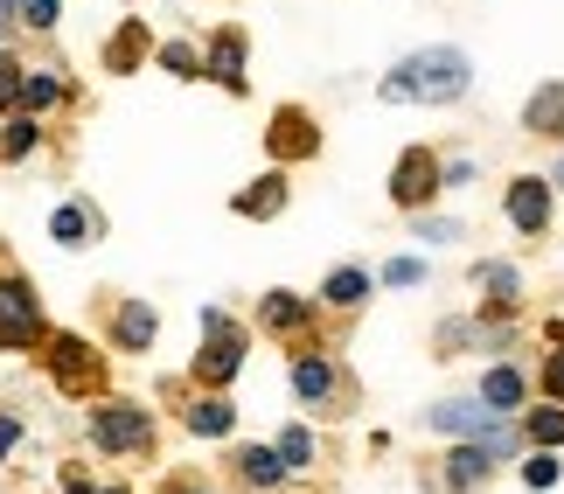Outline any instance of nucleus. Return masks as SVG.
I'll return each instance as SVG.
<instances>
[{
  "mask_svg": "<svg viewBox=\"0 0 564 494\" xmlns=\"http://www.w3.org/2000/svg\"><path fill=\"white\" fill-rule=\"evenodd\" d=\"M98 494H126V487H98Z\"/></svg>",
  "mask_w": 564,
  "mask_h": 494,
  "instance_id": "e433bc0d",
  "label": "nucleus"
},
{
  "mask_svg": "<svg viewBox=\"0 0 564 494\" xmlns=\"http://www.w3.org/2000/svg\"><path fill=\"white\" fill-rule=\"evenodd\" d=\"M182 425H188L195 439H224L230 425H237V411H230V397H216V391H209V397H195V404H188V418H182Z\"/></svg>",
  "mask_w": 564,
  "mask_h": 494,
  "instance_id": "dca6fc26",
  "label": "nucleus"
},
{
  "mask_svg": "<svg viewBox=\"0 0 564 494\" xmlns=\"http://www.w3.org/2000/svg\"><path fill=\"white\" fill-rule=\"evenodd\" d=\"M42 341V307L21 278H0V349H35Z\"/></svg>",
  "mask_w": 564,
  "mask_h": 494,
  "instance_id": "0eeeda50",
  "label": "nucleus"
},
{
  "mask_svg": "<svg viewBox=\"0 0 564 494\" xmlns=\"http://www.w3.org/2000/svg\"><path fill=\"white\" fill-rule=\"evenodd\" d=\"M14 439H21V418H14V411H0V460L14 453Z\"/></svg>",
  "mask_w": 564,
  "mask_h": 494,
  "instance_id": "f704fd0d",
  "label": "nucleus"
},
{
  "mask_svg": "<svg viewBox=\"0 0 564 494\" xmlns=\"http://www.w3.org/2000/svg\"><path fill=\"white\" fill-rule=\"evenodd\" d=\"M14 105H21V70H14V63H0V112H14Z\"/></svg>",
  "mask_w": 564,
  "mask_h": 494,
  "instance_id": "473e14b6",
  "label": "nucleus"
},
{
  "mask_svg": "<svg viewBox=\"0 0 564 494\" xmlns=\"http://www.w3.org/2000/svg\"><path fill=\"white\" fill-rule=\"evenodd\" d=\"M0 154H8V161L35 154V119H8V133H0Z\"/></svg>",
  "mask_w": 564,
  "mask_h": 494,
  "instance_id": "cd10ccee",
  "label": "nucleus"
},
{
  "mask_svg": "<svg viewBox=\"0 0 564 494\" xmlns=\"http://www.w3.org/2000/svg\"><path fill=\"white\" fill-rule=\"evenodd\" d=\"M91 439L105 446V453H147V446H154V418H147L140 404H98Z\"/></svg>",
  "mask_w": 564,
  "mask_h": 494,
  "instance_id": "20e7f679",
  "label": "nucleus"
},
{
  "mask_svg": "<svg viewBox=\"0 0 564 494\" xmlns=\"http://www.w3.org/2000/svg\"><path fill=\"white\" fill-rule=\"evenodd\" d=\"M557 182H564V161H557Z\"/></svg>",
  "mask_w": 564,
  "mask_h": 494,
  "instance_id": "4c0bfd02",
  "label": "nucleus"
},
{
  "mask_svg": "<svg viewBox=\"0 0 564 494\" xmlns=\"http://www.w3.org/2000/svg\"><path fill=\"white\" fill-rule=\"evenodd\" d=\"M272 453H279L286 474H307V466H314V432H307V425H293V432H279Z\"/></svg>",
  "mask_w": 564,
  "mask_h": 494,
  "instance_id": "4be33fe9",
  "label": "nucleus"
},
{
  "mask_svg": "<svg viewBox=\"0 0 564 494\" xmlns=\"http://www.w3.org/2000/svg\"><path fill=\"white\" fill-rule=\"evenodd\" d=\"M56 98H63L56 70H21V105H56Z\"/></svg>",
  "mask_w": 564,
  "mask_h": 494,
  "instance_id": "bb28decb",
  "label": "nucleus"
},
{
  "mask_svg": "<svg viewBox=\"0 0 564 494\" xmlns=\"http://www.w3.org/2000/svg\"><path fill=\"white\" fill-rule=\"evenodd\" d=\"M0 14L21 29H56V0H0Z\"/></svg>",
  "mask_w": 564,
  "mask_h": 494,
  "instance_id": "a878e982",
  "label": "nucleus"
},
{
  "mask_svg": "<svg viewBox=\"0 0 564 494\" xmlns=\"http://www.w3.org/2000/svg\"><path fill=\"white\" fill-rule=\"evenodd\" d=\"M112 334H119V349H154V334H161V320H154V307L147 299H126L119 307V320H112Z\"/></svg>",
  "mask_w": 564,
  "mask_h": 494,
  "instance_id": "2eb2a0df",
  "label": "nucleus"
},
{
  "mask_svg": "<svg viewBox=\"0 0 564 494\" xmlns=\"http://www.w3.org/2000/svg\"><path fill=\"white\" fill-rule=\"evenodd\" d=\"M425 425H432V432H453V439L488 446V460H502L509 446H516V432H509V425L488 411L481 397H453V404H440V411H425Z\"/></svg>",
  "mask_w": 564,
  "mask_h": 494,
  "instance_id": "f03ea898",
  "label": "nucleus"
},
{
  "mask_svg": "<svg viewBox=\"0 0 564 494\" xmlns=\"http://www.w3.org/2000/svg\"><path fill=\"white\" fill-rule=\"evenodd\" d=\"M237 481H245V487H286V466H279V453H272V446H237Z\"/></svg>",
  "mask_w": 564,
  "mask_h": 494,
  "instance_id": "4468645a",
  "label": "nucleus"
},
{
  "mask_svg": "<svg viewBox=\"0 0 564 494\" xmlns=\"http://www.w3.org/2000/svg\"><path fill=\"white\" fill-rule=\"evenodd\" d=\"M161 63H167L175 77H195V50H188V42H167V50H161Z\"/></svg>",
  "mask_w": 564,
  "mask_h": 494,
  "instance_id": "2f4dec72",
  "label": "nucleus"
},
{
  "mask_svg": "<svg viewBox=\"0 0 564 494\" xmlns=\"http://www.w3.org/2000/svg\"><path fill=\"white\" fill-rule=\"evenodd\" d=\"M557 453H530V466H523V487H557Z\"/></svg>",
  "mask_w": 564,
  "mask_h": 494,
  "instance_id": "c85d7f7f",
  "label": "nucleus"
},
{
  "mask_svg": "<svg viewBox=\"0 0 564 494\" xmlns=\"http://www.w3.org/2000/svg\"><path fill=\"white\" fill-rule=\"evenodd\" d=\"M50 376H56L70 397H91L98 383H105V362L91 355V341H77V334H56V341H50Z\"/></svg>",
  "mask_w": 564,
  "mask_h": 494,
  "instance_id": "423d86ee",
  "label": "nucleus"
},
{
  "mask_svg": "<svg viewBox=\"0 0 564 494\" xmlns=\"http://www.w3.org/2000/svg\"><path fill=\"white\" fill-rule=\"evenodd\" d=\"M544 391H551V404H564V349L544 362Z\"/></svg>",
  "mask_w": 564,
  "mask_h": 494,
  "instance_id": "72a5a7b5",
  "label": "nucleus"
},
{
  "mask_svg": "<svg viewBox=\"0 0 564 494\" xmlns=\"http://www.w3.org/2000/svg\"><path fill=\"white\" fill-rule=\"evenodd\" d=\"M530 439H536V453H557V446H564V404L530 411Z\"/></svg>",
  "mask_w": 564,
  "mask_h": 494,
  "instance_id": "5701e85b",
  "label": "nucleus"
},
{
  "mask_svg": "<svg viewBox=\"0 0 564 494\" xmlns=\"http://www.w3.org/2000/svg\"><path fill=\"white\" fill-rule=\"evenodd\" d=\"M50 230H56V244H84V238H91V209H84V202H63L56 217H50Z\"/></svg>",
  "mask_w": 564,
  "mask_h": 494,
  "instance_id": "b1692460",
  "label": "nucleus"
},
{
  "mask_svg": "<svg viewBox=\"0 0 564 494\" xmlns=\"http://www.w3.org/2000/svg\"><path fill=\"white\" fill-rule=\"evenodd\" d=\"M419 278H425L419 257H390V265H383V286H419Z\"/></svg>",
  "mask_w": 564,
  "mask_h": 494,
  "instance_id": "c756f323",
  "label": "nucleus"
},
{
  "mask_svg": "<svg viewBox=\"0 0 564 494\" xmlns=\"http://www.w3.org/2000/svg\"><path fill=\"white\" fill-rule=\"evenodd\" d=\"M209 77L224 91H245V29H216L209 42Z\"/></svg>",
  "mask_w": 564,
  "mask_h": 494,
  "instance_id": "f8f14e48",
  "label": "nucleus"
},
{
  "mask_svg": "<svg viewBox=\"0 0 564 494\" xmlns=\"http://www.w3.org/2000/svg\"><path fill=\"white\" fill-rule=\"evenodd\" d=\"M314 146H321V125L300 112V105H279V112H272V154L279 161H307Z\"/></svg>",
  "mask_w": 564,
  "mask_h": 494,
  "instance_id": "9d476101",
  "label": "nucleus"
},
{
  "mask_svg": "<svg viewBox=\"0 0 564 494\" xmlns=\"http://www.w3.org/2000/svg\"><path fill=\"white\" fill-rule=\"evenodd\" d=\"M321 299H328V307H362V299H370V272L362 265H341V272H328V286H321Z\"/></svg>",
  "mask_w": 564,
  "mask_h": 494,
  "instance_id": "aec40b11",
  "label": "nucleus"
},
{
  "mask_svg": "<svg viewBox=\"0 0 564 494\" xmlns=\"http://www.w3.org/2000/svg\"><path fill=\"white\" fill-rule=\"evenodd\" d=\"M293 391H300V404H314V411H335L341 397V370H335V355H293Z\"/></svg>",
  "mask_w": 564,
  "mask_h": 494,
  "instance_id": "6e6552de",
  "label": "nucleus"
},
{
  "mask_svg": "<svg viewBox=\"0 0 564 494\" xmlns=\"http://www.w3.org/2000/svg\"><path fill=\"white\" fill-rule=\"evenodd\" d=\"M432 196H440V161H432L425 146H404L398 167H390V202L411 209V217H425Z\"/></svg>",
  "mask_w": 564,
  "mask_h": 494,
  "instance_id": "39448f33",
  "label": "nucleus"
},
{
  "mask_svg": "<svg viewBox=\"0 0 564 494\" xmlns=\"http://www.w3.org/2000/svg\"><path fill=\"white\" fill-rule=\"evenodd\" d=\"M258 328H265V334H307L314 328V299H300V293H265V299H258Z\"/></svg>",
  "mask_w": 564,
  "mask_h": 494,
  "instance_id": "9b49d317",
  "label": "nucleus"
},
{
  "mask_svg": "<svg viewBox=\"0 0 564 494\" xmlns=\"http://www.w3.org/2000/svg\"><path fill=\"white\" fill-rule=\"evenodd\" d=\"M167 494H216V487H203V481H182V487H167Z\"/></svg>",
  "mask_w": 564,
  "mask_h": 494,
  "instance_id": "c9c22d12",
  "label": "nucleus"
},
{
  "mask_svg": "<svg viewBox=\"0 0 564 494\" xmlns=\"http://www.w3.org/2000/svg\"><path fill=\"white\" fill-rule=\"evenodd\" d=\"M140 50H147V29H140V21H126V29L112 35V50H105V63H112V70H133Z\"/></svg>",
  "mask_w": 564,
  "mask_h": 494,
  "instance_id": "393cba45",
  "label": "nucleus"
},
{
  "mask_svg": "<svg viewBox=\"0 0 564 494\" xmlns=\"http://www.w3.org/2000/svg\"><path fill=\"white\" fill-rule=\"evenodd\" d=\"M474 286H481L502 314L516 307V299H523V278H516V265H495V257H488V265H474Z\"/></svg>",
  "mask_w": 564,
  "mask_h": 494,
  "instance_id": "412c9836",
  "label": "nucleus"
},
{
  "mask_svg": "<svg viewBox=\"0 0 564 494\" xmlns=\"http://www.w3.org/2000/svg\"><path fill=\"white\" fill-rule=\"evenodd\" d=\"M509 223L523 230V238H544V230H551V182L516 175L509 182Z\"/></svg>",
  "mask_w": 564,
  "mask_h": 494,
  "instance_id": "1a4fd4ad",
  "label": "nucleus"
},
{
  "mask_svg": "<svg viewBox=\"0 0 564 494\" xmlns=\"http://www.w3.org/2000/svg\"><path fill=\"white\" fill-rule=\"evenodd\" d=\"M467 84H474V63L460 50H419L383 77V98L390 105H453V98H467Z\"/></svg>",
  "mask_w": 564,
  "mask_h": 494,
  "instance_id": "f257e3e1",
  "label": "nucleus"
},
{
  "mask_svg": "<svg viewBox=\"0 0 564 494\" xmlns=\"http://www.w3.org/2000/svg\"><path fill=\"white\" fill-rule=\"evenodd\" d=\"M523 397H530V383L516 376L509 362H502V370H488V376H481V404H488L495 418H502V411H516V404H523Z\"/></svg>",
  "mask_w": 564,
  "mask_h": 494,
  "instance_id": "6ab92c4d",
  "label": "nucleus"
},
{
  "mask_svg": "<svg viewBox=\"0 0 564 494\" xmlns=\"http://www.w3.org/2000/svg\"><path fill=\"white\" fill-rule=\"evenodd\" d=\"M245 370V328H230L224 307H203V349H195V383H230Z\"/></svg>",
  "mask_w": 564,
  "mask_h": 494,
  "instance_id": "7ed1b4c3",
  "label": "nucleus"
},
{
  "mask_svg": "<svg viewBox=\"0 0 564 494\" xmlns=\"http://www.w3.org/2000/svg\"><path fill=\"white\" fill-rule=\"evenodd\" d=\"M523 125H530L536 140H564V84H544V91H530Z\"/></svg>",
  "mask_w": 564,
  "mask_h": 494,
  "instance_id": "ddd939ff",
  "label": "nucleus"
},
{
  "mask_svg": "<svg viewBox=\"0 0 564 494\" xmlns=\"http://www.w3.org/2000/svg\"><path fill=\"white\" fill-rule=\"evenodd\" d=\"M495 474V460H488V446H453V460H446V487H481Z\"/></svg>",
  "mask_w": 564,
  "mask_h": 494,
  "instance_id": "a211bd4d",
  "label": "nucleus"
},
{
  "mask_svg": "<svg viewBox=\"0 0 564 494\" xmlns=\"http://www.w3.org/2000/svg\"><path fill=\"white\" fill-rule=\"evenodd\" d=\"M230 209H237V217H279V209H286V175H258Z\"/></svg>",
  "mask_w": 564,
  "mask_h": 494,
  "instance_id": "f3484780",
  "label": "nucleus"
},
{
  "mask_svg": "<svg viewBox=\"0 0 564 494\" xmlns=\"http://www.w3.org/2000/svg\"><path fill=\"white\" fill-rule=\"evenodd\" d=\"M419 238H425V244H453V238H460V223H446V217H419Z\"/></svg>",
  "mask_w": 564,
  "mask_h": 494,
  "instance_id": "7c9ffc66",
  "label": "nucleus"
}]
</instances>
